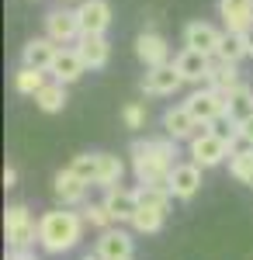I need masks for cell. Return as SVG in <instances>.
<instances>
[{
  "mask_svg": "<svg viewBox=\"0 0 253 260\" xmlns=\"http://www.w3.org/2000/svg\"><path fill=\"white\" fill-rule=\"evenodd\" d=\"M49 73H52V80H59V83L70 87V83H77L80 77L87 73V62L80 59L77 45H73V49H62V45H59V56H56V62H52Z\"/></svg>",
  "mask_w": 253,
  "mask_h": 260,
  "instance_id": "21",
  "label": "cell"
},
{
  "mask_svg": "<svg viewBox=\"0 0 253 260\" xmlns=\"http://www.w3.org/2000/svg\"><path fill=\"white\" fill-rule=\"evenodd\" d=\"M83 260H104V257H101L98 250H94V253H87V257H83Z\"/></svg>",
  "mask_w": 253,
  "mask_h": 260,
  "instance_id": "35",
  "label": "cell"
},
{
  "mask_svg": "<svg viewBox=\"0 0 253 260\" xmlns=\"http://www.w3.org/2000/svg\"><path fill=\"white\" fill-rule=\"evenodd\" d=\"M59 4H70V0H59Z\"/></svg>",
  "mask_w": 253,
  "mask_h": 260,
  "instance_id": "36",
  "label": "cell"
},
{
  "mask_svg": "<svg viewBox=\"0 0 253 260\" xmlns=\"http://www.w3.org/2000/svg\"><path fill=\"white\" fill-rule=\"evenodd\" d=\"M229 177L253 187V146H243L229 156Z\"/></svg>",
  "mask_w": 253,
  "mask_h": 260,
  "instance_id": "27",
  "label": "cell"
},
{
  "mask_svg": "<svg viewBox=\"0 0 253 260\" xmlns=\"http://www.w3.org/2000/svg\"><path fill=\"white\" fill-rule=\"evenodd\" d=\"M4 229H7V246H35L39 243V222L24 205H7L4 212Z\"/></svg>",
  "mask_w": 253,
  "mask_h": 260,
  "instance_id": "5",
  "label": "cell"
},
{
  "mask_svg": "<svg viewBox=\"0 0 253 260\" xmlns=\"http://www.w3.org/2000/svg\"><path fill=\"white\" fill-rule=\"evenodd\" d=\"M174 66H177V73L184 77V83H205L208 80V70H212V56L184 49V52H177Z\"/></svg>",
  "mask_w": 253,
  "mask_h": 260,
  "instance_id": "18",
  "label": "cell"
},
{
  "mask_svg": "<svg viewBox=\"0 0 253 260\" xmlns=\"http://www.w3.org/2000/svg\"><path fill=\"white\" fill-rule=\"evenodd\" d=\"M125 260H132V257H125Z\"/></svg>",
  "mask_w": 253,
  "mask_h": 260,
  "instance_id": "37",
  "label": "cell"
},
{
  "mask_svg": "<svg viewBox=\"0 0 253 260\" xmlns=\"http://www.w3.org/2000/svg\"><path fill=\"white\" fill-rule=\"evenodd\" d=\"M136 59L142 62L146 70H153V66H167V62H170V45H167V39H163L156 28L139 31V39H136Z\"/></svg>",
  "mask_w": 253,
  "mask_h": 260,
  "instance_id": "10",
  "label": "cell"
},
{
  "mask_svg": "<svg viewBox=\"0 0 253 260\" xmlns=\"http://www.w3.org/2000/svg\"><path fill=\"white\" fill-rule=\"evenodd\" d=\"M246 115H253V90L246 83H239L233 94H226V118L243 121Z\"/></svg>",
  "mask_w": 253,
  "mask_h": 260,
  "instance_id": "25",
  "label": "cell"
},
{
  "mask_svg": "<svg viewBox=\"0 0 253 260\" xmlns=\"http://www.w3.org/2000/svg\"><path fill=\"white\" fill-rule=\"evenodd\" d=\"M187 146H191V160H195L201 170H212V167L226 163L236 153V142L222 139V136H218V132H212V128H201V132H198Z\"/></svg>",
  "mask_w": 253,
  "mask_h": 260,
  "instance_id": "4",
  "label": "cell"
},
{
  "mask_svg": "<svg viewBox=\"0 0 253 260\" xmlns=\"http://www.w3.org/2000/svg\"><path fill=\"white\" fill-rule=\"evenodd\" d=\"M56 56H59V45L49 39V35H42V39L24 42V49H21V66H31V70L49 73L52 62H56Z\"/></svg>",
  "mask_w": 253,
  "mask_h": 260,
  "instance_id": "15",
  "label": "cell"
},
{
  "mask_svg": "<svg viewBox=\"0 0 253 260\" xmlns=\"http://www.w3.org/2000/svg\"><path fill=\"white\" fill-rule=\"evenodd\" d=\"M246 45H250V56H253V28L246 31Z\"/></svg>",
  "mask_w": 253,
  "mask_h": 260,
  "instance_id": "34",
  "label": "cell"
},
{
  "mask_svg": "<svg viewBox=\"0 0 253 260\" xmlns=\"http://www.w3.org/2000/svg\"><path fill=\"white\" fill-rule=\"evenodd\" d=\"M80 215H83L87 225H94V229H111V225H115V215L108 212V205H104V201H90V205L83 201Z\"/></svg>",
  "mask_w": 253,
  "mask_h": 260,
  "instance_id": "29",
  "label": "cell"
},
{
  "mask_svg": "<svg viewBox=\"0 0 253 260\" xmlns=\"http://www.w3.org/2000/svg\"><path fill=\"white\" fill-rule=\"evenodd\" d=\"M208 87L222 90V94H233L236 87L243 83L239 77V62H226V59H212V70H208Z\"/></svg>",
  "mask_w": 253,
  "mask_h": 260,
  "instance_id": "22",
  "label": "cell"
},
{
  "mask_svg": "<svg viewBox=\"0 0 253 260\" xmlns=\"http://www.w3.org/2000/svg\"><path fill=\"white\" fill-rule=\"evenodd\" d=\"M146 104L142 101H129L125 108H121V121H125V128H146Z\"/></svg>",
  "mask_w": 253,
  "mask_h": 260,
  "instance_id": "30",
  "label": "cell"
},
{
  "mask_svg": "<svg viewBox=\"0 0 253 260\" xmlns=\"http://www.w3.org/2000/svg\"><path fill=\"white\" fill-rule=\"evenodd\" d=\"M87 184H101V187H115L121 184V174H125V163L111 156V153H80L70 163Z\"/></svg>",
  "mask_w": 253,
  "mask_h": 260,
  "instance_id": "3",
  "label": "cell"
},
{
  "mask_svg": "<svg viewBox=\"0 0 253 260\" xmlns=\"http://www.w3.org/2000/svg\"><path fill=\"white\" fill-rule=\"evenodd\" d=\"M45 35L56 42V45H77V39L83 35L77 11H66V7L49 11V14H45Z\"/></svg>",
  "mask_w": 253,
  "mask_h": 260,
  "instance_id": "8",
  "label": "cell"
},
{
  "mask_svg": "<svg viewBox=\"0 0 253 260\" xmlns=\"http://www.w3.org/2000/svg\"><path fill=\"white\" fill-rule=\"evenodd\" d=\"M87 187H90V184L80 177L73 167L59 170L56 177H52V194H56V198L62 201L66 208H70V205H83V198H87Z\"/></svg>",
  "mask_w": 253,
  "mask_h": 260,
  "instance_id": "14",
  "label": "cell"
},
{
  "mask_svg": "<svg viewBox=\"0 0 253 260\" xmlns=\"http://www.w3.org/2000/svg\"><path fill=\"white\" fill-rule=\"evenodd\" d=\"M218 18L226 24V31L246 35L253 28V0H218Z\"/></svg>",
  "mask_w": 253,
  "mask_h": 260,
  "instance_id": "16",
  "label": "cell"
},
{
  "mask_svg": "<svg viewBox=\"0 0 253 260\" xmlns=\"http://www.w3.org/2000/svg\"><path fill=\"white\" fill-rule=\"evenodd\" d=\"M77 52L80 59L87 62V70H104L108 59H111V42L104 39V35H80L77 39Z\"/></svg>",
  "mask_w": 253,
  "mask_h": 260,
  "instance_id": "19",
  "label": "cell"
},
{
  "mask_svg": "<svg viewBox=\"0 0 253 260\" xmlns=\"http://www.w3.org/2000/svg\"><path fill=\"white\" fill-rule=\"evenodd\" d=\"M142 94L146 98H174L177 90L184 87V77L177 73L174 62H167V66H153V70H146V77H142Z\"/></svg>",
  "mask_w": 253,
  "mask_h": 260,
  "instance_id": "7",
  "label": "cell"
},
{
  "mask_svg": "<svg viewBox=\"0 0 253 260\" xmlns=\"http://www.w3.org/2000/svg\"><path fill=\"white\" fill-rule=\"evenodd\" d=\"M201 128H208V125H201V121L187 111V104H177V108H167V111H163V132L177 142H191Z\"/></svg>",
  "mask_w": 253,
  "mask_h": 260,
  "instance_id": "11",
  "label": "cell"
},
{
  "mask_svg": "<svg viewBox=\"0 0 253 260\" xmlns=\"http://www.w3.org/2000/svg\"><path fill=\"white\" fill-rule=\"evenodd\" d=\"M167 187H170V194L180 201H191L201 191V167L195 160L187 163H177L174 170H170V177H167Z\"/></svg>",
  "mask_w": 253,
  "mask_h": 260,
  "instance_id": "12",
  "label": "cell"
},
{
  "mask_svg": "<svg viewBox=\"0 0 253 260\" xmlns=\"http://www.w3.org/2000/svg\"><path fill=\"white\" fill-rule=\"evenodd\" d=\"M187 111L195 115L201 125H215L218 118H226V94L222 90H215V87H198V90H191L187 94Z\"/></svg>",
  "mask_w": 253,
  "mask_h": 260,
  "instance_id": "6",
  "label": "cell"
},
{
  "mask_svg": "<svg viewBox=\"0 0 253 260\" xmlns=\"http://www.w3.org/2000/svg\"><path fill=\"white\" fill-rule=\"evenodd\" d=\"M129 153H132V174H136L139 184H146V187H167V177L177 167L174 163L177 139H170V136L167 139H136L129 146Z\"/></svg>",
  "mask_w": 253,
  "mask_h": 260,
  "instance_id": "1",
  "label": "cell"
},
{
  "mask_svg": "<svg viewBox=\"0 0 253 260\" xmlns=\"http://www.w3.org/2000/svg\"><path fill=\"white\" fill-rule=\"evenodd\" d=\"M104 205L115 215V222H132V215H136V208H139V191L136 187H121V184L104 187Z\"/></svg>",
  "mask_w": 253,
  "mask_h": 260,
  "instance_id": "17",
  "label": "cell"
},
{
  "mask_svg": "<svg viewBox=\"0 0 253 260\" xmlns=\"http://www.w3.org/2000/svg\"><path fill=\"white\" fill-rule=\"evenodd\" d=\"M132 250H136V243H132V236L125 233V229H101L98 236V253L104 260H125L132 257Z\"/></svg>",
  "mask_w": 253,
  "mask_h": 260,
  "instance_id": "20",
  "label": "cell"
},
{
  "mask_svg": "<svg viewBox=\"0 0 253 260\" xmlns=\"http://www.w3.org/2000/svg\"><path fill=\"white\" fill-rule=\"evenodd\" d=\"M66 83L59 80H45V87H42L39 94H35V108L39 111H45V115H59L62 108H66Z\"/></svg>",
  "mask_w": 253,
  "mask_h": 260,
  "instance_id": "23",
  "label": "cell"
},
{
  "mask_svg": "<svg viewBox=\"0 0 253 260\" xmlns=\"http://www.w3.org/2000/svg\"><path fill=\"white\" fill-rule=\"evenodd\" d=\"M163 219H167V212H160V208H153V205H146V201H139L136 215H132V229L136 233H146V236H153V233H160L163 229Z\"/></svg>",
  "mask_w": 253,
  "mask_h": 260,
  "instance_id": "24",
  "label": "cell"
},
{
  "mask_svg": "<svg viewBox=\"0 0 253 260\" xmlns=\"http://www.w3.org/2000/svg\"><path fill=\"white\" fill-rule=\"evenodd\" d=\"M222 39H226V31L208 24V21H187L184 24V49L205 52L212 59H215V52H218V45H222Z\"/></svg>",
  "mask_w": 253,
  "mask_h": 260,
  "instance_id": "9",
  "label": "cell"
},
{
  "mask_svg": "<svg viewBox=\"0 0 253 260\" xmlns=\"http://www.w3.org/2000/svg\"><path fill=\"white\" fill-rule=\"evenodd\" d=\"M77 18H80V28L87 35H104L111 28V4L108 0H80Z\"/></svg>",
  "mask_w": 253,
  "mask_h": 260,
  "instance_id": "13",
  "label": "cell"
},
{
  "mask_svg": "<svg viewBox=\"0 0 253 260\" xmlns=\"http://www.w3.org/2000/svg\"><path fill=\"white\" fill-rule=\"evenodd\" d=\"M236 132H239V142H243V146H253V115H246L243 121H236Z\"/></svg>",
  "mask_w": 253,
  "mask_h": 260,
  "instance_id": "31",
  "label": "cell"
},
{
  "mask_svg": "<svg viewBox=\"0 0 253 260\" xmlns=\"http://www.w3.org/2000/svg\"><path fill=\"white\" fill-rule=\"evenodd\" d=\"M42 87H45V73L42 70H31V66H21L14 73V90L24 94V98H35Z\"/></svg>",
  "mask_w": 253,
  "mask_h": 260,
  "instance_id": "28",
  "label": "cell"
},
{
  "mask_svg": "<svg viewBox=\"0 0 253 260\" xmlns=\"http://www.w3.org/2000/svg\"><path fill=\"white\" fill-rule=\"evenodd\" d=\"M7 260H39L31 253V246H11L7 250Z\"/></svg>",
  "mask_w": 253,
  "mask_h": 260,
  "instance_id": "32",
  "label": "cell"
},
{
  "mask_svg": "<svg viewBox=\"0 0 253 260\" xmlns=\"http://www.w3.org/2000/svg\"><path fill=\"white\" fill-rule=\"evenodd\" d=\"M246 56H250L246 35H239V31H226V39H222V45H218L215 59H226V62H243Z\"/></svg>",
  "mask_w": 253,
  "mask_h": 260,
  "instance_id": "26",
  "label": "cell"
},
{
  "mask_svg": "<svg viewBox=\"0 0 253 260\" xmlns=\"http://www.w3.org/2000/svg\"><path fill=\"white\" fill-rule=\"evenodd\" d=\"M83 240V215L80 212H66V205L56 212H45L39 219V246L45 253H70L77 243Z\"/></svg>",
  "mask_w": 253,
  "mask_h": 260,
  "instance_id": "2",
  "label": "cell"
},
{
  "mask_svg": "<svg viewBox=\"0 0 253 260\" xmlns=\"http://www.w3.org/2000/svg\"><path fill=\"white\" fill-rule=\"evenodd\" d=\"M14 184H18V170H14V167H4V187L11 191Z\"/></svg>",
  "mask_w": 253,
  "mask_h": 260,
  "instance_id": "33",
  "label": "cell"
}]
</instances>
